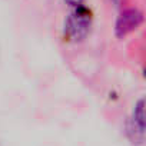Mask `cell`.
<instances>
[{"label":"cell","mask_w":146,"mask_h":146,"mask_svg":"<svg viewBox=\"0 0 146 146\" xmlns=\"http://www.w3.org/2000/svg\"><path fill=\"white\" fill-rule=\"evenodd\" d=\"M92 26V13L83 6L76 7L64 20V35L73 42L83 40Z\"/></svg>","instance_id":"obj_1"},{"label":"cell","mask_w":146,"mask_h":146,"mask_svg":"<svg viewBox=\"0 0 146 146\" xmlns=\"http://www.w3.org/2000/svg\"><path fill=\"white\" fill-rule=\"evenodd\" d=\"M142 22H143V15L137 9H127V10L122 12L115 25L116 36L123 37V36L129 35L130 32L136 30Z\"/></svg>","instance_id":"obj_2"},{"label":"cell","mask_w":146,"mask_h":146,"mask_svg":"<svg viewBox=\"0 0 146 146\" xmlns=\"http://www.w3.org/2000/svg\"><path fill=\"white\" fill-rule=\"evenodd\" d=\"M113 2H116V3H117V0H113Z\"/></svg>","instance_id":"obj_5"},{"label":"cell","mask_w":146,"mask_h":146,"mask_svg":"<svg viewBox=\"0 0 146 146\" xmlns=\"http://www.w3.org/2000/svg\"><path fill=\"white\" fill-rule=\"evenodd\" d=\"M133 123L140 127L142 130H145V100L140 99L136 106H135V110H133V117H132Z\"/></svg>","instance_id":"obj_3"},{"label":"cell","mask_w":146,"mask_h":146,"mask_svg":"<svg viewBox=\"0 0 146 146\" xmlns=\"http://www.w3.org/2000/svg\"><path fill=\"white\" fill-rule=\"evenodd\" d=\"M64 2H66L69 6H72V7H79V6L83 5L85 0H64Z\"/></svg>","instance_id":"obj_4"}]
</instances>
